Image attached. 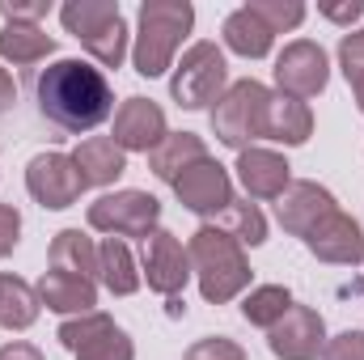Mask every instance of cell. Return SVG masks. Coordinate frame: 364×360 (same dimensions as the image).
I'll list each match as a JSON object with an SVG mask.
<instances>
[{"instance_id": "6da1fadb", "label": "cell", "mask_w": 364, "mask_h": 360, "mask_svg": "<svg viewBox=\"0 0 364 360\" xmlns=\"http://www.w3.org/2000/svg\"><path fill=\"white\" fill-rule=\"evenodd\" d=\"M34 90L43 119L73 136H85L114 115V90L106 73L93 68L90 60H55L51 68L38 73Z\"/></svg>"}, {"instance_id": "7a4b0ae2", "label": "cell", "mask_w": 364, "mask_h": 360, "mask_svg": "<svg viewBox=\"0 0 364 360\" xmlns=\"http://www.w3.org/2000/svg\"><path fill=\"white\" fill-rule=\"evenodd\" d=\"M191 255V275L199 280L203 301L225 305L233 297H242L250 288V259L246 246H237L229 233H220L216 225H199L186 242Z\"/></svg>"}, {"instance_id": "3957f363", "label": "cell", "mask_w": 364, "mask_h": 360, "mask_svg": "<svg viewBox=\"0 0 364 360\" xmlns=\"http://www.w3.org/2000/svg\"><path fill=\"white\" fill-rule=\"evenodd\" d=\"M195 26V9L191 0H144L140 17H136V47H132V64L140 77H166L174 68L182 38Z\"/></svg>"}, {"instance_id": "277c9868", "label": "cell", "mask_w": 364, "mask_h": 360, "mask_svg": "<svg viewBox=\"0 0 364 360\" xmlns=\"http://www.w3.org/2000/svg\"><path fill=\"white\" fill-rule=\"evenodd\" d=\"M60 21L102 68H123L132 30L123 21L119 0H68L60 9Z\"/></svg>"}, {"instance_id": "5b68a950", "label": "cell", "mask_w": 364, "mask_h": 360, "mask_svg": "<svg viewBox=\"0 0 364 360\" xmlns=\"http://www.w3.org/2000/svg\"><path fill=\"white\" fill-rule=\"evenodd\" d=\"M272 90L255 77L246 81H229V90L220 93V102L212 106V132L220 144L229 149H250L255 140H263V115H267Z\"/></svg>"}, {"instance_id": "8992f818", "label": "cell", "mask_w": 364, "mask_h": 360, "mask_svg": "<svg viewBox=\"0 0 364 360\" xmlns=\"http://www.w3.org/2000/svg\"><path fill=\"white\" fill-rule=\"evenodd\" d=\"M229 90V64L225 51L216 43H191L182 51V60L174 64L170 77V97L178 102L182 110H208L220 102V93Z\"/></svg>"}, {"instance_id": "52a82bcc", "label": "cell", "mask_w": 364, "mask_h": 360, "mask_svg": "<svg viewBox=\"0 0 364 360\" xmlns=\"http://www.w3.org/2000/svg\"><path fill=\"white\" fill-rule=\"evenodd\" d=\"M90 229L106 233V238H149L153 229H161V199L149 195V191H110V195H97L85 212Z\"/></svg>"}, {"instance_id": "ba28073f", "label": "cell", "mask_w": 364, "mask_h": 360, "mask_svg": "<svg viewBox=\"0 0 364 360\" xmlns=\"http://www.w3.org/2000/svg\"><path fill=\"white\" fill-rule=\"evenodd\" d=\"M55 339L73 352L77 360H136V344L132 335L102 309L93 314H77V318H64Z\"/></svg>"}, {"instance_id": "9c48e42d", "label": "cell", "mask_w": 364, "mask_h": 360, "mask_svg": "<svg viewBox=\"0 0 364 360\" xmlns=\"http://www.w3.org/2000/svg\"><path fill=\"white\" fill-rule=\"evenodd\" d=\"M331 81V60L322 51V43L314 38H292L279 55H275V85L284 97H296V102H309L326 90Z\"/></svg>"}, {"instance_id": "30bf717a", "label": "cell", "mask_w": 364, "mask_h": 360, "mask_svg": "<svg viewBox=\"0 0 364 360\" xmlns=\"http://www.w3.org/2000/svg\"><path fill=\"white\" fill-rule=\"evenodd\" d=\"M140 275L149 280V288H153L157 297H166V301L182 297V288H186V280H191V255H186V246H182L178 233L153 229V233L144 238Z\"/></svg>"}, {"instance_id": "8fae6325", "label": "cell", "mask_w": 364, "mask_h": 360, "mask_svg": "<svg viewBox=\"0 0 364 360\" xmlns=\"http://www.w3.org/2000/svg\"><path fill=\"white\" fill-rule=\"evenodd\" d=\"M26 191H30L34 203L60 212V208H73L81 199L85 182H81V174H77V166H73L68 153H38L26 166Z\"/></svg>"}, {"instance_id": "7c38bea8", "label": "cell", "mask_w": 364, "mask_h": 360, "mask_svg": "<svg viewBox=\"0 0 364 360\" xmlns=\"http://www.w3.org/2000/svg\"><path fill=\"white\" fill-rule=\"evenodd\" d=\"M174 195H178V203L186 212L216 221V216L233 203V179H229V170H225L216 157H203V162H195L191 170L178 174Z\"/></svg>"}, {"instance_id": "4fadbf2b", "label": "cell", "mask_w": 364, "mask_h": 360, "mask_svg": "<svg viewBox=\"0 0 364 360\" xmlns=\"http://www.w3.org/2000/svg\"><path fill=\"white\" fill-rule=\"evenodd\" d=\"M267 348L275 360H318L326 348V322L314 305H296L267 331Z\"/></svg>"}, {"instance_id": "5bb4252c", "label": "cell", "mask_w": 364, "mask_h": 360, "mask_svg": "<svg viewBox=\"0 0 364 360\" xmlns=\"http://www.w3.org/2000/svg\"><path fill=\"white\" fill-rule=\"evenodd\" d=\"M166 136H170L166 110H161L153 97H127V102H119L110 140H114L123 153H153Z\"/></svg>"}, {"instance_id": "9a60e30c", "label": "cell", "mask_w": 364, "mask_h": 360, "mask_svg": "<svg viewBox=\"0 0 364 360\" xmlns=\"http://www.w3.org/2000/svg\"><path fill=\"white\" fill-rule=\"evenodd\" d=\"M335 208H339V203H335V195H331L322 182L296 179L279 199H275V221L284 225V233H292V238L305 242V233L318 229Z\"/></svg>"}, {"instance_id": "2e32d148", "label": "cell", "mask_w": 364, "mask_h": 360, "mask_svg": "<svg viewBox=\"0 0 364 360\" xmlns=\"http://www.w3.org/2000/svg\"><path fill=\"white\" fill-rule=\"evenodd\" d=\"M305 250L322 263H335V268H356L364 259V229L356 216L348 212H331L318 229L305 233Z\"/></svg>"}, {"instance_id": "e0dca14e", "label": "cell", "mask_w": 364, "mask_h": 360, "mask_svg": "<svg viewBox=\"0 0 364 360\" xmlns=\"http://www.w3.org/2000/svg\"><path fill=\"white\" fill-rule=\"evenodd\" d=\"M237 182L246 186L250 199H279L292 186V166H288L284 153L250 144V149L237 153Z\"/></svg>"}, {"instance_id": "ac0fdd59", "label": "cell", "mask_w": 364, "mask_h": 360, "mask_svg": "<svg viewBox=\"0 0 364 360\" xmlns=\"http://www.w3.org/2000/svg\"><path fill=\"white\" fill-rule=\"evenodd\" d=\"M38 301L51 314H64V318L93 314V305H97V280L51 268V271H43V280H38Z\"/></svg>"}, {"instance_id": "d6986e66", "label": "cell", "mask_w": 364, "mask_h": 360, "mask_svg": "<svg viewBox=\"0 0 364 360\" xmlns=\"http://www.w3.org/2000/svg\"><path fill=\"white\" fill-rule=\"evenodd\" d=\"M68 157H73L77 174L85 182V191L90 186H110L114 179H123V170H127V153L110 136H85Z\"/></svg>"}, {"instance_id": "ffe728a7", "label": "cell", "mask_w": 364, "mask_h": 360, "mask_svg": "<svg viewBox=\"0 0 364 360\" xmlns=\"http://www.w3.org/2000/svg\"><path fill=\"white\" fill-rule=\"evenodd\" d=\"M309 136H314V110H309V102L272 93L267 115H263V140H275V144H284V149H296V144H305Z\"/></svg>"}, {"instance_id": "44dd1931", "label": "cell", "mask_w": 364, "mask_h": 360, "mask_svg": "<svg viewBox=\"0 0 364 360\" xmlns=\"http://www.w3.org/2000/svg\"><path fill=\"white\" fill-rule=\"evenodd\" d=\"M203 157H212L208 144H203V136H195V132H170V136L149 153V170H153L161 182L174 186L182 170H191V166L203 162Z\"/></svg>"}, {"instance_id": "7402d4cb", "label": "cell", "mask_w": 364, "mask_h": 360, "mask_svg": "<svg viewBox=\"0 0 364 360\" xmlns=\"http://www.w3.org/2000/svg\"><path fill=\"white\" fill-rule=\"evenodd\" d=\"M97 280H102L106 292H114V297L140 292L144 275H140V263H136V255H132V246H127L123 238H106V242L97 246Z\"/></svg>"}, {"instance_id": "603a6c76", "label": "cell", "mask_w": 364, "mask_h": 360, "mask_svg": "<svg viewBox=\"0 0 364 360\" xmlns=\"http://www.w3.org/2000/svg\"><path fill=\"white\" fill-rule=\"evenodd\" d=\"M55 55V38L43 30V26H30V21H4L0 30V60L4 64H17V68H30L38 60Z\"/></svg>"}, {"instance_id": "cb8c5ba5", "label": "cell", "mask_w": 364, "mask_h": 360, "mask_svg": "<svg viewBox=\"0 0 364 360\" xmlns=\"http://www.w3.org/2000/svg\"><path fill=\"white\" fill-rule=\"evenodd\" d=\"M38 309H43L38 288L13 271H4L0 275V327L4 331H30L38 322Z\"/></svg>"}, {"instance_id": "d4e9b609", "label": "cell", "mask_w": 364, "mask_h": 360, "mask_svg": "<svg viewBox=\"0 0 364 360\" xmlns=\"http://www.w3.org/2000/svg\"><path fill=\"white\" fill-rule=\"evenodd\" d=\"M220 38H225V47H229L233 55H246V60H263V55L272 51V43H275V34L246 9V4L233 9V13L225 17Z\"/></svg>"}, {"instance_id": "484cf974", "label": "cell", "mask_w": 364, "mask_h": 360, "mask_svg": "<svg viewBox=\"0 0 364 360\" xmlns=\"http://www.w3.org/2000/svg\"><path fill=\"white\" fill-rule=\"evenodd\" d=\"M47 259H51L55 271H73V275L97 280V246H93V238H85L81 229H60L51 238Z\"/></svg>"}, {"instance_id": "4316f807", "label": "cell", "mask_w": 364, "mask_h": 360, "mask_svg": "<svg viewBox=\"0 0 364 360\" xmlns=\"http://www.w3.org/2000/svg\"><path fill=\"white\" fill-rule=\"evenodd\" d=\"M216 229L229 233L237 246H263V242H267V216H263V208L250 203V199H233V203L216 216Z\"/></svg>"}, {"instance_id": "83f0119b", "label": "cell", "mask_w": 364, "mask_h": 360, "mask_svg": "<svg viewBox=\"0 0 364 360\" xmlns=\"http://www.w3.org/2000/svg\"><path fill=\"white\" fill-rule=\"evenodd\" d=\"M288 309H292V292L284 284H259L242 297V318L250 327H263V331H272Z\"/></svg>"}, {"instance_id": "f1b7e54d", "label": "cell", "mask_w": 364, "mask_h": 360, "mask_svg": "<svg viewBox=\"0 0 364 360\" xmlns=\"http://www.w3.org/2000/svg\"><path fill=\"white\" fill-rule=\"evenodd\" d=\"M246 9H250L272 34L296 30V26L305 21V4H301V0H246Z\"/></svg>"}, {"instance_id": "f546056e", "label": "cell", "mask_w": 364, "mask_h": 360, "mask_svg": "<svg viewBox=\"0 0 364 360\" xmlns=\"http://www.w3.org/2000/svg\"><path fill=\"white\" fill-rule=\"evenodd\" d=\"M186 360H250L242 344L225 339V335H208V339H195L186 348Z\"/></svg>"}, {"instance_id": "4dcf8cb0", "label": "cell", "mask_w": 364, "mask_h": 360, "mask_svg": "<svg viewBox=\"0 0 364 360\" xmlns=\"http://www.w3.org/2000/svg\"><path fill=\"white\" fill-rule=\"evenodd\" d=\"M339 68L348 81H360L364 77V30H348L339 38Z\"/></svg>"}, {"instance_id": "1f68e13d", "label": "cell", "mask_w": 364, "mask_h": 360, "mask_svg": "<svg viewBox=\"0 0 364 360\" xmlns=\"http://www.w3.org/2000/svg\"><path fill=\"white\" fill-rule=\"evenodd\" d=\"M322 360H364V331H339L335 339H326Z\"/></svg>"}, {"instance_id": "d6a6232c", "label": "cell", "mask_w": 364, "mask_h": 360, "mask_svg": "<svg viewBox=\"0 0 364 360\" xmlns=\"http://www.w3.org/2000/svg\"><path fill=\"white\" fill-rule=\"evenodd\" d=\"M51 13V0H0V17L4 21H30V26H38L43 17Z\"/></svg>"}, {"instance_id": "836d02e7", "label": "cell", "mask_w": 364, "mask_h": 360, "mask_svg": "<svg viewBox=\"0 0 364 360\" xmlns=\"http://www.w3.org/2000/svg\"><path fill=\"white\" fill-rule=\"evenodd\" d=\"M17 242H21V212L13 203H0V259H9Z\"/></svg>"}, {"instance_id": "e575fe53", "label": "cell", "mask_w": 364, "mask_h": 360, "mask_svg": "<svg viewBox=\"0 0 364 360\" xmlns=\"http://www.w3.org/2000/svg\"><path fill=\"white\" fill-rule=\"evenodd\" d=\"M326 21H339V26H352V21H360L364 17V0H348V4H322L318 9Z\"/></svg>"}, {"instance_id": "d590c367", "label": "cell", "mask_w": 364, "mask_h": 360, "mask_svg": "<svg viewBox=\"0 0 364 360\" xmlns=\"http://www.w3.org/2000/svg\"><path fill=\"white\" fill-rule=\"evenodd\" d=\"M0 360H43V352L34 344H26V339H13V344L0 348Z\"/></svg>"}, {"instance_id": "8d00e7d4", "label": "cell", "mask_w": 364, "mask_h": 360, "mask_svg": "<svg viewBox=\"0 0 364 360\" xmlns=\"http://www.w3.org/2000/svg\"><path fill=\"white\" fill-rule=\"evenodd\" d=\"M13 102H17V85H13V73H9V68H0V115H4V110H13Z\"/></svg>"}, {"instance_id": "74e56055", "label": "cell", "mask_w": 364, "mask_h": 360, "mask_svg": "<svg viewBox=\"0 0 364 360\" xmlns=\"http://www.w3.org/2000/svg\"><path fill=\"white\" fill-rule=\"evenodd\" d=\"M352 93H356V110L364 115V77L360 81H352Z\"/></svg>"}]
</instances>
